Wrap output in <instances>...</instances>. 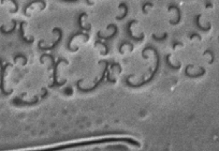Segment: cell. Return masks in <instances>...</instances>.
I'll return each mask as SVG.
<instances>
[{
	"label": "cell",
	"mask_w": 219,
	"mask_h": 151,
	"mask_svg": "<svg viewBox=\"0 0 219 151\" xmlns=\"http://www.w3.org/2000/svg\"><path fill=\"white\" fill-rule=\"evenodd\" d=\"M200 16H201V15H198V16H197V27H198L199 29L203 30V31H208V30L211 29V25H208V27H206V28H203V27L201 26V25H200V23H199Z\"/></svg>",
	"instance_id": "6da1fadb"
},
{
	"label": "cell",
	"mask_w": 219,
	"mask_h": 151,
	"mask_svg": "<svg viewBox=\"0 0 219 151\" xmlns=\"http://www.w3.org/2000/svg\"><path fill=\"white\" fill-rule=\"evenodd\" d=\"M206 8H212V4L209 3V2H206Z\"/></svg>",
	"instance_id": "7a4b0ae2"
}]
</instances>
